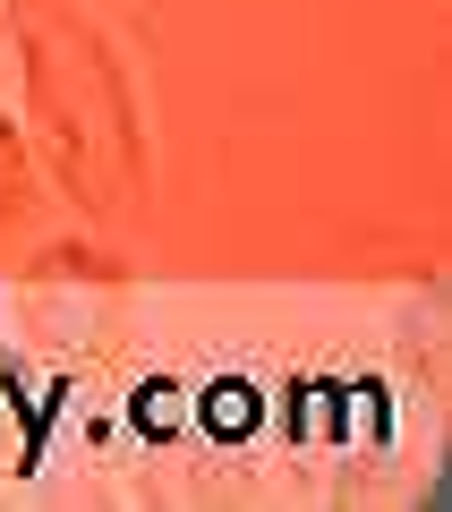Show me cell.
<instances>
[{"mask_svg": "<svg viewBox=\"0 0 452 512\" xmlns=\"http://www.w3.org/2000/svg\"><path fill=\"white\" fill-rule=\"evenodd\" d=\"M18 77L43 180H60L86 214H137L154 163H145V111L111 35L60 0H18Z\"/></svg>", "mask_w": 452, "mask_h": 512, "instance_id": "6da1fadb", "label": "cell"}, {"mask_svg": "<svg viewBox=\"0 0 452 512\" xmlns=\"http://www.w3.org/2000/svg\"><path fill=\"white\" fill-rule=\"evenodd\" d=\"M43 197V163H35V137H26L18 111H0V222H18L35 214Z\"/></svg>", "mask_w": 452, "mask_h": 512, "instance_id": "7a4b0ae2", "label": "cell"}]
</instances>
